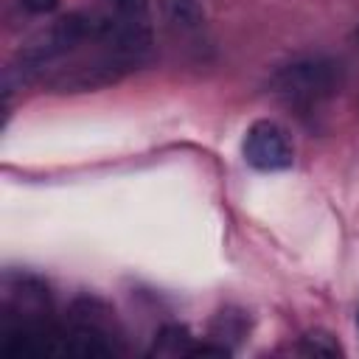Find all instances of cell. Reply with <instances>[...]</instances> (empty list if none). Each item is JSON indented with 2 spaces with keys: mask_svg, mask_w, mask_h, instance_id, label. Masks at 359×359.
<instances>
[{
  "mask_svg": "<svg viewBox=\"0 0 359 359\" xmlns=\"http://www.w3.org/2000/svg\"><path fill=\"white\" fill-rule=\"evenodd\" d=\"M342 65L331 56H300L275 70L269 87L278 98L294 107H317L334 98L342 87Z\"/></svg>",
  "mask_w": 359,
  "mask_h": 359,
  "instance_id": "obj_1",
  "label": "cell"
},
{
  "mask_svg": "<svg viewBox=\"0 0 359 359\" xmlns=\"http://www.w3.org/2000/svg\"><path fill=\"white\" fill-rule=\"evenodd\" d=\"M241 151L255 171H286L294 163L292 140L275 121H255L244 135Z\"/></svg>",
  "mask_w": 359,
  "mask_h": 359,
  "instance_id": "obj_2",
  "label": "cell"
},
{
  "mask_svg": "<svg viewBox=\"0 0 359 359\" xmlns=\"http://www.w3.org/2000/svg\"><path fill=\"white\" fill-rule=\"evenodd\" d=\"M163 14L174 31L191 34L205 25V8L202 0H160Z\"/></svg>",
  "mask_w": 359,
  "mask_h": 359,
  "instance_id": "obj_3",
  "label": "cell"
},
{
  "mask_svg": "<svg viewBox=\"0 0 359 359\" xmlns=\"http://www.w3.org/2000/svg\"><path fill=\"white\" fill-rule=\"evenodd\" d=\"M154 353H163V356H191L194 351V342H191V334L182 328V325H165L157 339H154Z\"/></svg>",
  "mask_w": 359,
  "mask_h": 359,
  "instance_id": "obj_4",
  "label": "cell"
},
{
  "mask_svg": "<svg viewBox=\"0 0 359 359\" xmlns=\"http://www.w3.org/2000/svg\"><path fill=\"white\" fill-rule=\"evenodd\" d=\"M297 351L306 353V356H339L342 353L339 342L328 331H309V334H303Z\"/></svg>",
  "mask_w": 359,
  "mask_h": 359,
  "instance_id": "obj_5",
  "label": "cell"
},
{
  "mask_svg": "<svg viewBox=\"0 0 359 359\" xmlns=\"http://www.w3.org/2000/svg\"><path fill=\"white\" fill-rule=\"evenodd\" d=\"M109 11L126 20H149V0H109Z\"/></svg>",
  "mask_w": 359,
  "mask_h": 359,
  "instance_id": "obj_6",
  "label": "cell"
},
{
  "mask_svg": "<svg viewBox=\"0 0 359 359\" xmlns=\"http://www.w3.org/2000/svg\"><path fill=\"white\" fill-rule=\"evenodd\" d=\"M17 6L28 14H50L59 8V0H17Z\"/></svg>",
  "mask_w": 359,
  "mask_h": 359,
  "instance_id": "obj_7",
  "label": "cell"
},
{
  "mask_svg": "<svg viewBox=\"0 0 359 359\" xmlns=\"http://www.w3.org/2000/svg\"><path fill=\"white\" fill-rule=\"evenodd\" d=\"M356 42H359V28H356Z\"/></svg>",
  "mask_w": 359,
  "mask_h": 359,
  "instance_id": "obj_8",
  "label": "cell"
}]
</instances>
